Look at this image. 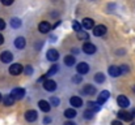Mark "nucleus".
<instances>
[{
	"mask_svg": "<svg viewBox=\"0 0 135 125\" xmlns=\"http://www.w3.org/2000/svg\"><path fill=\"white\" fill-rule=\"evenodd\" d=\"M25 72H26V74H32V72H33V69H32V67H28V68L25 69Z\"/></svg>",
	"mask_w": 135,
	"mask_h": 125,
	"instance_id": "32",
	"label": "nucleus"
},
{
	"mask_svg": "<svg viewBox=\"0 0 135 125\" xmlns=\"http://www.w3.org/2000/svg\"><path fill=\"white\" fill-rule=\"evenodd\" d=\"M117 116H118L121 120H125V121H131V119H133V115L129 113L127 111H119V112L117 113Z\"/></svg>",
	"mask_w": 135,
	"mask_h": 125,
	"instance_id": "10",
	"label": "nucleus"
},
{
	"mask_svg": "<svg viewBox=\"0 0 135 125\" xmlns=\"http://www.w3.org/2000/svg\"><path fill=\"white\" fill-rule=\"evenodd\" d=\"M76 69H78V73L79 74H87L88 70H89V65L87 63H79Z\"/></svg>",
	"mask_w": 135,
	"mask_h": 125,
	"instance_id": "6",
	"label": "nucleus"
},
{
	"mask_svg": "<svg viewBox=\"0 0 135 125\" xmlns=\"http://www.w3.org/2000/svg\"><path fill=\"white\" fill-rule=\"evenodd\" d=\"M64 125H75L74 123H71V121H67V123H64Z\"/></svg>",
	"mask_w": 135,
	"mask_h": 125,
	"instance_id": "38",
	"label": "nucleus"
},
{
	"mask_svg": "<svg viewBox=\"0 0 135 125\" xmlns=\"http://www.w3.org/2000/svg\"><path fill=\"white\" fill-rule=\"evenodd\" d=\"M22 72V65L21 64H12L11 68H9V73L13 74V76H17Z\"/></svg>",
	"mask_w": 135,
	"mask_h": 125,
	"instance_id": "3",
	"label": "nucleus"
},
{
	"mask_svg": "<svg viewBox=\"0 0 135 125\" xmlns=\"http://www.w3.org/2000/svg\"><path fill=\"white\" fill-rule=\"evenodd\" d=\"M0 59H1L3 63H11L12 59H13V55H12V52H9V51H4V52L0 55Z\"/></svg>",
	"mask_w": 135,
	"mask_h": 125,
	"instance_id": "8",
	"label": "nucleus"
},
{
	"mask_svg": "<svg viewBox=\"0 0 135 125\" xmlns=\"http://www.w3.org/2000/svg\"><path fill=\"white\" fill-rule=\"evenodd\" d=\"M72 28H74V30H75V31H80V30H81V26H80V25H79V22H76V21L72 24Z\"/></svg>",
	"mask_w": 135,
	"mask_h": 125,
	"instance_id": "29",
	"label": "nucleus"
},
{
	"mask_svg": "<svg viewBox=\"0 0 135 125\" xmlns=\"http://www.w3.org/2000/svg\"><path fill=\"white\" fill-rule=\"evenodd\" d=\"M64 116H66L67 119H74V117L76 116V111H75V110H71V108H70V110H66V111H64Z\"/></svg>",
	"mask_w": 135,
	"mask_h": 125,
	"instance_id": "21",
	"label": "nucleus"
},
{
	"mask_svg": "<svg viewBox=\"0 0 135 125\" xmlns=\"http://www.w3.org/2000/svg\"><path fill=\"white\" fill-rule=\"evenodd\" d=\"M4 28H5V22H4V21L0 18V30H3Z\"/></svg>",
	"mask_w": 135,
	"mask_h": 125,
	"instance_id": "33",
	"label": "nucleus"
},
{
	"mask_svg": "<svg viewBox=\"0 0 135 125\" xmlns=\"http://www.w3.org/2000/svg\"><path fill=\"white\" fill-rule=\"evenodd\" d=\"M13 1H15V0H1V3H3L4 5H11Z\"/></svg>",
	"mask_w": 135,
	"mask_h": 125,
	"instance_id": "31",
	"label": "nucleus"
},
{
	"mask_svg": "<svg viewBox=\"0 0 135 125\" xmlns=\"http://www.w3.org/2000/svg\"><path fill=\"white\" fill-rule=\"evenodd\" d=\"M109 74L112 76V77H118V76H121L122 74V70H121V68L119 67H110L109 68Z\"/></svg>",
	"mask_w": 135,
	"mask_h": 125,
	"instance_id": "12",
	"label": "nucleus"
},
{
	"mask_svg": "<svg viewBox=\"0 0 135 125\" xmlns=\"http://www.w3.org/2000/svg\"><path fill=\"white\" fill-rule=\"evenodd\" d=\"M88 37H89V35H88V33H87V31H81V30H80V31H78V38H79V39L85 41V39H88Z\"/></svg>",
	"mask_w": 135,
	"mask_h": 125,
	"instance_id": "27",
	"label": "nucleus"
},
{
	"mask_svg": "<svg viewBox=\"0 0 135 125\" xmlns=\"http://www.w3.org/2000/svg\"><path fill=\"white\" fill-rule=\"evenodd\" d=\"M104 34H106V28L104 25H98L96 28H93V35L96 37H102Z\"/></svg>",
	"mask_w": 135,
	"mask_h": 125,
	"instance_id": "2",
	"label": "nucleus"
},
{
	"mask_svg": "<svg viewBox=\"0 0 135 125\" xmlns=\"http://www.w3.org/2000/svg\"><path fill=\"white\" fill-rule=\"evenodd\" d=\"M38 29H40V31H41V33H49V31H50V29H51V25H50L49 22L44 21V22H41V24L38 25Z\"/></svg>",
	"mask_w": 135,
	"mask_h": 125,
	"instance_id": "15",
	"label": "nucleus"
},
{
	"mask_svg": "<svg viewBox=\"0 0 135 125\" xmlns=\"http://www.w3.org/2000/svg\"><path fill=\"white\" fill-rule=\"evenodd\" d=\"M50 102H51L54 106H58V104H59V99H58L56 96H52V98L50 99Z\"/></svg>",
	"mask_w": 135,
	"mask_h": 125,
	"instance_id": "30",
	"label": "nucleus"
},
{
	"mask_svg": "<svg viewBox=\"0 0 135 125\" xmlns=\"http://www.w3.org/2000/svg\"><path fill=\"white\" fill-rule=\"evenodd\" d=\"M131 115H133V117H135V108L131 111Z\"/></svg>",
	"mask_w": 135,
	"mask_h": 125,
	"instance_id": "39",
	"label": "nucleus"
},
{
	"mask_svg": "<svg viewBox=\"0 0 135 125\" xmlns=\"http://www.w3.org/2000/svg\"><path fill=\"white\" fill-rule=\"evenodd\" d=\"M25 119H26L28 121H30V123L36 121V120H37V112H36V111H33V110L26 111V113H25Z\"/></svg>",
	"mask_w": 135,
	"mask_h": 125,
	"instance_id": "13",
	"label": "nucleus"
},
{
	"mask_svg": "<svg viewBox=\"0 0 135 125\" xmlns=\"http://www.w3.org/2000/svg\"><path fill=\"white\" fill-rule=\"evenodd\" d=\"M94 81H96V83H102L105 81V74H104V73H96Z\"/></svg>",
	"mask_w": 135,
	"mask_h": 125,
	"instance_id": "23",
	"label": "nucleus"
},
{
	"mask_svg": "<svg viewBox=\"0 0 135 125\" xmlns=\"http://www.w3.org/2000/svg\"><path fill=\"white\" fill-rule=\"evenodd\" d=\"M94 111H92V110H87L85 112H84V119H88V120H90V119H93V116H94Z\"/></svg>",
	"mask_w": 135,
	"mask_h": 125,
	"instance_id": "28",
	"label": "nucleus"
},
{
	"mask_svg": "<svg viewBox=\"0 0 135 125\" xmlns=\"http://www.w3.org/2000/svg\"><path fill=\"white\" fill-rule=\"evenodd\" d=\"M109 96H110V93H109V91H106V90H104V91L98 95V98H97V103H100V104L105 103V102L109 99Z\"/></svg>",
	"mask_w": 135,
	"mask_h": 125,
	"instance_id": "9",
	"label": "nucleus"
},
{
	"mask_svg": "<svg viewBox=\"0 0 135 125\" xmlns=\"http://www.w3.org/2000/svg\"><path fill=\"white\" fill-rule=\"evenodd\" d=\"M11 95H12L15 99H22V98H24V95H25V90H24V89H21V87L13 89V90H12V93H11Z\"/></svg>",
	"mask_w": 135,
	"mask_h": 125,
	"instance_id": "1",
	"label": "nucleus"
},
{
	"mask_svg": "<svg viewBox=\"0 0 135 125\" xmlns=\"http://www.w3.org/2000/svg\"><path fill=\"white\" fill-rule=\"evenodd\" d=\"M83 51H84L85 53H88V55H92V53L96 52V46L89 43V42H87V43H84V46H83Z\"/></svg>",
	"mask_w": 135,
	"mask_h": 125,
	"instance_id": "5",
	"label": "nucleus"
},
{
	"mask_svg": "<svg viewBox=\"0 0 135 125\" xmlns=\"http://www.w3.org/2000/svg\"><path fill=\"white\" fill-rule=\"evenodd\" d=\"M133 90H134V91H135V86H134V87H133Z\"/></svg>",
	"mask_w": 135,
	"mask_h": 125,
	"instance_id": "41",
	"label": "nucleus"
},
{
	"mask_svg": "<svg viewBox=\"0 0 135 125\" xmlns=\"http://www.w3.org/2000/svg\"><path fill=\"white\" fill-rule=\"evenodd\" d=\"M1 99H3V98H1V94H0V102H1Z\"/></svg>",
	"mask_w": 135,
	"mask_h": 125,
	"instance_id": "40",
	"label": "nucleus"
},
{
	"mask_svg": "<svg viewBox=\"0 0 135 125\" xmlns=\"http://www.w3.org/2000/svg\"><path fill=\"white\" fill-rule=\"evenodd\" d=\"M44 87H45V90H47V91H54L56 89V83L54 82L52 80H46L45 82H44Z\"/></svg>",
	"mask_w": 135,
	"mask_h": 125,
	"instance_id": "11",
	"label": "nucleus"
},
{
	"mask_svg": "<svg viewBox=\"0 0 135 125\" xmlns=\"http://www.w3.org/2000/svg\"><path fill=\"white\" fill-rule=\"evenodd\" d=\"M83 28L84 29H92L93 28V20L92 18H84L83 20Z\"/></svg>",
	"mask_w": 135,
	"mask_h": 125,
	"instance_id": "19",
	"label": "nucleus"
},
{
	"mask_svg": "<svg viewBox=\"0 0 135 125\" xmlns=\"http://www.w3.org/2000/svg\"><path fill=\"white\" fill-rule=\"evenodd\" d=\"M83 93L87 94V95H94L96 94V87L93 85H85L83 87Z\"/></svg>",
	"mask_w": 135,
	"mask_h": 125,
	"instance_id": "14",
	"label": "nucleus"
},
{
	"mask_svg": "<svg viewBox=\"0 0 135 125\" xmlns=\"http://www.w3.org/2000/svg\"><path fill=\"white\" fill-rule=\"evenodd\" d=\"M75 63H76V61H75V57H74V56H66V57H64V64H66L67 67H72Z\"/></svg>",
	"mask_w": 135,
	"mask_h": 125,
	"instance_id": "20",
	"label": "nucleus"
},
{
	"mask_svg": "<svg viewBox=\"0 0 135 125\" xmlns=\"http://www.w3.org/2000/svg\"><path fill=\"white\" fill-rule=\"evenodd\" d=\"M46 57H47V60H50V61H56L58 57H59V53H58L55 50H49V51L46 52Z\"/></svg>",
	"mask_w": 135,
	"mask_h": 125,
	"instance_id": "7",
	"label": "nucleus"
},
{
	"mask_svg": "<svg viewBox=\"0 0 135 125\" xmlns=\"http://www.w3.org/2000/svg\"><path fill=\"white\" fill-rule=\"evenodd\" d=\"M4 104L5 106H12L13 104V102H15V98L12 96V95H7V96H4Z\"/></svg>",
	"mask_w": 135,
	"mask_h": 125,
	"instance_id": "22",
	"label": "nucleus"
},
{
	"mask_svg": "<svg viewBox=\"0 0 135 125\" xmlns=\"http://www.w3.org/2000/svg\"><path fill=\"white\" fill-rule=\"evenodd\" d=\"M117 102H118V106L122 107V108H126V107H129V104H130V100H129L127 96H125V95H119V96L117 98Z\"/></svg>",
	"mask_w": 135,
	"mask_h": 125,
	"instance_id": "4",
	"label": "nucleus"
},
{
	"mask_svg": "<svg viewBox=\"0 0 135 125\" xmlns=\"http://www.w3.org/2000/svg\"><path fill=\"white\" fill-rule=\"evenodd\" d=\"M11 25H12V28H15V29H18V28L21 26V21H20V18H12V21H11Z\"/></svg>",
	"mask_w": 135,
	"mask_h": 125,
	"instance_id": "26",
	"label": "nucleus"
},
{
	"mask_svg": "<svg viewBox=\"0 0 135 125\" xmlns=\"http://www.w3.org/2000/svg\"><path fill=\"white\" fill-rule=\"evenodd\" d=\"M112 125H122V123H121V121H117V120H114V121L112 123Z\"/></svg>",
	"mask_w": 135,
	"mask_h": 125,
	"instance_id": "35",
	"label": "nucleus"
},
{
	"mask_svg": "<svg viewBox=\"0 0 135 125\" xmlns=\"http://www.w3.org/2000/svg\"><path fill=\"white\" fill-rule=\"evenodd\" d=\"M70 103H71V106H74V107H81L83 100H81L79 96H72V98L70 99Z\"/></svg>",
	"mask_w": 135,
	"mask_h": 125,
	"instance_id": "16",
	"label": "nucleus"
},
{
	"mask_svg": "<svg viewBox=\"0 0 135 125\" xmlns=\"http://www.w3.org/2000/svg\"><path fill=\"white\" fill-rule=\"evenodd\" d=\"M74 81H75V82H80L81 80H80V77H74Z\"/></svg>",
	"mask_w": 135,
	"mask_h": 125,
	"instance_id": "36",
	"label": "nucleus"
},
{
	"mask_svg": "<svg viewBox=\"0 0 135 125\" xmlns=\"http://www.w3.org/2000/svg\"><path fill=\"white\" fill-rule=\"evenodd\" d=\"M38 106H40V108H41L44 112H49V111H50V104H49L46 100H40Z\"/></svg>",
	"mask_w": 135,
	"mask_h": 125,
	"instance_id": "18",
	"label": "nucleus"
},
{
	"mask_svg": "<svg viewBox=\"0 0 135 125\" xmlns=\"http://www.w3.org/2000/svg\"><path fill=\"white\" fill-rule=\"evenodd\" d=\"M56 72H58V65H54V67H51V68H50V70L46 73V76H45V77H42L41 80H44V78L49 77V76H51V74H55Z\"/></svg>",
	"mask_w": 135,
	"mask_h": 125,
	"instance_id": "25",
	"label": "nucleus"
},
{
	"mask_svg": "<svg viewBox=\"0 0 135 125\" xmlns=\"http://www.w3.org/2000/svg\"><path fill=\"white\" fill-rule=\"evenodd\" d=\"M121 70H122V73H123V72H127V70H129V68L123 65V67H121Z\"/></svg>",
	"mask_w": 135,
	"mask_h": 125,
	"instance_id": "34",
	"label": "nucleus"
},
{
	"mask_svg": "<svg viewBox=\"0 0 135 125\" xmlns=\"http://www.w3.org/2000/svg\"><path fill=\"white\" fill-rule=\"evenodd\" d=\"M88 110L92 111H98L100 110V103H94V102H88Z\"/></svg>",
	"mask_w": 135,
	"mask_h": 125,
	"instance_id": "24",
	"label": "nucleus"
},
{
	"mask_svg": "<svg viewBox=\"0 0 135 125\" xmlns=\"http://www.w3.org/2000/svg\"><path fill=\"white\" fill-rule=\"evenodd\" d=\"M3 43H4V37L0 34V44H3Z\"/></svg>",
	"mask_w": 135,
	"mask_h": 125,
	"instance_id": "37",
	"label": "nucleus"
},
{
	"mask_svg": "<svg viewBox=\"0 0 135 125\" xmlns=\"http://www.w3.org/2000/svg\"><path fill=\"white\" fill-rule=\"evenodd\" d=\"M15 46L17 47V48H24L25 47V39L22 38V37H18V38H16V41H15Z\"/></svg>",
	"mask_w": 135,
	"mask_h": 125,
	"instance_id": "17",
	"label": "nucleus"
}]
</instances>
